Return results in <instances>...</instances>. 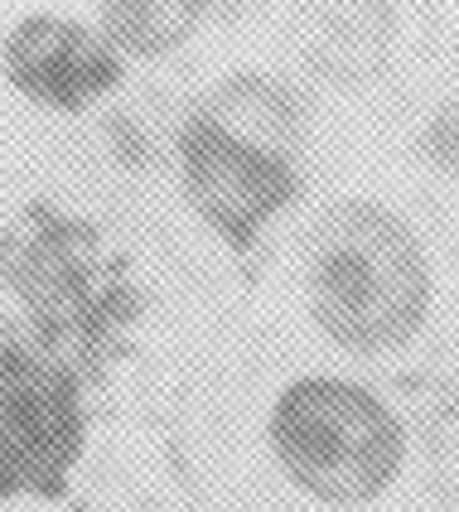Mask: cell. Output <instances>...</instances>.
<instances>
[{
  "mask_svg": "<svg viewBox=\"0 0 459 512\" xmlns=\"http://www.w3.org/2000/svg\"><path fill=\"white\" fill-rule=\"evenodd\" d=\"M126 58L97 25L58 10H29L0 39V78L29 107L83 116L126 83Z\"/></svg>",
  "mask_w": 459,
  "mask_h": 512,
  "instance_id": "obj_6",
  "label": "cell"
},
{
  "mask_svg": "<svg viewBox=\"0 0 459 512\" xmlns=\"http://www.w3.org/2000/svg\"><path fill=\"white\" fill-rule=\"evenodd\" d=\"M276 469L324 508H363L397 484L406 430L387 401L353 377L305 372L266 411Z\"/></svg>",
  "mask_w": 459,
  "mask_h": 512,
  "instance_id": "obj_3",
  "label": "cell"
},
{
  "mask_svg": "<svg viewBox=\"0 0 459 512\" xmlns=\"http://www.w3.org/2000/svg\"><path fill=\"white\" fill-rule=\"evenodd\" d=\"M87 440L83 382L34 329L0 314V508L58 498Z\"/></svg>",
  "mask_w": 459,
  "mask_h": 512,
  "instance_id": "obj_4",
  "label": "cell"
},
{
  "mask_svg": "<svg viewBox=\"0 0 459 512\" xmlns=\"http://www.w3.org/2000/svg\"><path fill=\"white\" fill-rule=\"evenodd\" d=\"M426 155H431L440 170H450L459 179V97L445 102L431 116V126H426Z\"/></svg>",
  "mask_w": 459,
  "mask_h": 512,
  "instance_id": "obj_9",
  "label": "cell"
},
{
  "mask_svg": "<svg viewBox=\"0 0 459 512\" xmlns=\"http://www.w3.org/2000/svg\"><path fill=\"white\" fill-rule=\"evenodd\" d=\"M305 310L334 348L377 358L421 334L435 276L402 213L373 199H339L305 232Z\"/></svg>",
  "mask_w": 459,
  "mask_h": 512,
  "instance_id": "obj_2",
  "label": "cell"
},
{
  "mask_svg": "<svg viewBox=\"0 0 459 512\" xmlns=\"http://www.w3.org/2000/svg\"><path fill=\"white\" fill-rule=\"evenodd\" d=\"M397 44L392 0H310L305 5V54L339 83L377 78Z\"/></svg>",
  "mask_w": 459,
  "mask_h": 512,
  "instance_id": "obj_7",
  "label": "cell"
},
{
  "mask_svg": "<svg viewBox=\"0 0 459 512\" xmlns=\"http://www.w3.org/2000/svg\"><path fill=\"white\" fill-rule=\"evenodd\" d=\"M305 141V102L286 78L261 68L228 73L179 121V194L223 247L252 252L305 189Z\"/></svg>",
  "mask_w": 459,
  "mask_h": 512,
  "instance_id": "obj_1",
  "label": "cell"
},
{
  "mask_svg": "<svg viewBox=\"0 0 459 512\" xmlns=\"http://www.w3.org/2000/svg\"><path fill=\"white\" fill-rule=\"evenodd\" d=\"M0 281L39 314L34 334L44 343L78 314L83 324H97L121 305V276L102 247V232L44 203L25 208L0 232Z\"/></svg>",
  "mask_w": 459,
  "mask_h": 512,
  "instance_id": "obj_5",
  "label": "cell"
},
{
  "mask_svg": "<svg viewBox=\"0 0 459 512\" xmlns=\"http://www.w3.org/2000/svg\"><path fill=\"white\" fill-rule=\"evenodd\" d=\"M218 5H228V0H213V10H218Z\"/></svg>",
  "mask_w": 459,
  "mask_h": 512,
  "instance_id": "obj_10",
  "label": "cell"
},
{
  "mask_svg": "<svg viewBox=\"0 0 459 512\" xmlns=\"http://www.w3.org/2000/svg\"><path fill=\"white\" fill-rule=\"evenodd\" d=\"M213 15V0H97V29L126 63L179 54Z\"/></svg>",
  "mask_w": 459,
  "mask_h": 512,
  "instance_id": "obj_8",
  "label": "cell"
}]
</instances>
